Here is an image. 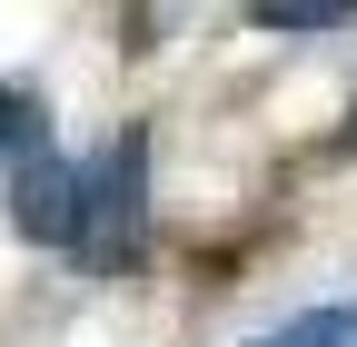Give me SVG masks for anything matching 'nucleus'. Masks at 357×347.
Segmentation results:
<instances>
[{"mask_svg": "<svg viewBox=\"0 0 357 347\" xmlns=\"http://www.w3.org/2000/svg\"><path fill=\"white\" fill-rule=\"evenodd\" d=\"M139 229H149V139L129 129V139H109L100 169H79V258L129 268L139 258Z\"/></svg>", "mask_w": 357, "mask_h": 347, "instance_id": "obj_1", "label": "nucleus"}, {"mask_svg": "<svg viewBox=\"0 0 357 347\" xmlns=\"http://www.w3.org/2000/svg\"><path fill=\"white\" fill-rule=\"evenodd\" d=\"M10 229H20L30 248H79V169H70L50 139L10 159Z\"/></svg>", "mask_w": 357, "mask_h": 347, "instance_id": "obj_2", "label": "nucleus"}, {"mask_svg": "<svg viewBox=\"0 0 357 347\" xmlns=\"http://www.w3.org/2000/svg\"><path fill=\"white\" fill-rule=\"evenodd\" d=\"M258 347H357V298H347V308H307V318H288V327H268Z\"/></svg>", "mask_w": 357, "mask_h": 347, "instance_id": "obj_3", "label": "nucleus"}, {"mask_svg": "<svg viewBox=\"0 0 357 347\" xmlns=\"http://www.w3.org/2000/svg\"><path fill=\"white\" fill-rule=\"evenodd\" d=\"M248 20H258V30H347L357 10H347V0H258Z\"/></svg>", "mask_w": 357, "mask_h": 347, "instance_id": "obj_4", "label": "nucleus"}]
</instances>
